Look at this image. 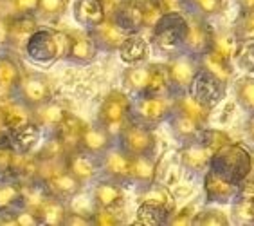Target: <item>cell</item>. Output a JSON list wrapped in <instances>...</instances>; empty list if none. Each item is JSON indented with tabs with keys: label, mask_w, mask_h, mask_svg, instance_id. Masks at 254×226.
<instances>
[{
	"label": "cell",
	"mask_w": 254,
	"mask_h": 226,
	"mask_svg": "<svg viewBox=\"0 0 254 226\" xmlns=\"http://www.w3.org/2000/svg\"><path fill=\"white\" fill-rule=\"evenodd\" d=\"M68 49V33L67 31H53L40 27L24 47V56L31 60L34 65L49 67L58 60H65Z\"/></svg>",
	"instance_id": "1"
},
{
	"label": "cell",
	"mask_w": 254,
	"mask_h": 226,
	"mask_svg": "<svg viewBox=\"0 0 254 226\" xmlns=\"http://www.w3.org/2000/svg\"><path fill=\"white\" fill-rule=\"evenodd\" d=\"M188 18L182 13H164L161 20L152 27L153 44L164 54L175 56L186 47Z\"/></svg>",
	"instance_id": "2"
},
{
	"label": "cell",
	"mask_w": 254,
	"mask_h": 226,
	"mask_svg": "<svg viewBox=\"0 0 254 226\" xmlns=\"http://www.w3.org/2000/svg\"><path fill=\"white\" fill-rule=\"evenodd\" d=\"M251 163H253V156L247 148L236 143H229L213 156L209 170L220 174L222 177L240 187V183L244 181V177L249 172Z\"/></svg>",
	"instance_id": "3"
},
{
	"label": "cell",
	"mask_w": 254,
	"mask_h": 226,
	"mask_svg": "<svg viewBox=\"0 0 254 226\" xmlns=\"http://www.w3.org/2000/svg\"><path fill=\"white\" fill-rule=\"evenodd\" d=\"M132 119V100L128 94L121 91H112L105 96V100L99 105L98 111V123L112 132L118 138L121 130L128 121Z\"/></svg>",
	"instance_id": "4"
},
{
	"label": "cell",
	"mask_w": 254,
	"mask_h": 226,
	"mask_svg": "<svg viewBox=\"0 0 254 226\" xmlns=\"http://www.w3.org/2000/svg\"><path fill=\"white\" fill-rule=\"evenodd\" d=\"M119 148H123L130 156H153L157 138L153 128L141 121L130 119L118 134Z\"/></svg>",
	"instance_id": "5"
},
{
	"label": "cell",
	"mask_w": 254,
	"mask_h": 226,
	"mask_svg": "<svg viewBox=\"0 0 254 226\" xmlns=\"http://www.w3.org/2000/svg\"><path fill=\"white\" fill-rule=\"evenodd\" d=\"M25 105H29L31 109H36L40 105L47 104L51 100H54V82L49 74L45 73H24L22 84L16 93Z\"/></svg>",
	"instance_id": "6"
},
{
	"label": "cell",
	"mask_w": 254,
	"mask_h": 226,
	"mask_svg": "<svg viewBox=\"0 0 254 226\" xmlns=\"http://www.w3.org/2000/svg\"><path fill=\"white\" fill-rule=\"evenodd\" d=\"M190 94L198 102L200 105H204L205 109H215L220 104L225 93V82L220 80L218 76H215L213 73H209L207 69L200 67L196 71L195 78L191 82V85L188 87Z\"/></svg>",
	"instance_id": "7"
},
{
	"label": "cell",
	"mask_w": 254,
	"mask_h": 226,
	"mask_svg": "<svg viewBox=\"0 0 254 226\" xmlns=\"http://www.w3.org/2000/svg\"><path fill=\"white\" fill-rule=\"evenodd\" d=\"M173 105L166 96L161 94H139L135 104H132V119L141 121L148 127H155L171 116Z\"/></svg>",
	"instance_id": "8"
},
{
	"label": "cell",
	"mask_w": 254,
	"mask_h": 226,
	"mask_svg": "<svg viewBox=\"0 0 254 226\" xmlns=\"http://www.w3.org/2000/svg\"><path fill=\"white\" fill-rule=\"evenodd\" d=\"M88 33L92 35L99 51H119L121 44L127 40V36L132 31H128L118 18L107 16L101 24H98L92 29H88Z\"/></svg>",
	"instance_id": "9"
},
{
	"label": "cell",
	"mask_w": 254,
	"mask_h": 226,
	"mask_svg": "<svg viewBox=\"0 0 254 226\" xmlns=\"http://www.w3.org/2000/svg\"><path fill=\"white\" fill-rule=\"evenodd\" d=\"M24 71L9 51H0V102L16 96Z\"/></svg>",
	"instance_id": "10"
},
{
	"label": "cell",
	"mask_w": 254,
	"mask_h": 226,
	"mask_svg": "<svg viewBox=\"0 0 254 226\" xmlns=\"http://www.w3.org/2000/svg\"><path fill=\"white\" fill-rule=\"evenodd\" d=\"M68 33V49L65 60L78 65H87L94 62L98 54V45L94 42L92 35L85 31H67Z\"/></svg>",
	"instance_id": "11"
},
{
	"label": "cell",
	"mask_w": 254,
	"mask_h": 226,
	"mask_svg": "<svg viewBox=\"0 0 254 226\" xmlns=\"http://www.w3.org/2000/svg\"><path fill=\"white\" fill-rule=\"evenodd\" d=\"M42 185L45 187L49 196L58 197V199L67 203L83 190L85 183L79 181L78 177L68 172L67 168H62V170H58V172H54L53 176L47 177L45 181H42Z\"/></svg>",
	"instance_id": "12"
},
{
	"label": "cell",
	"mask_w": 254,
	"mask_h": 226,
	"mask_svg": "<svg viewBox=\"0 0 254 226\" xmlns=\"http://www.w3.org/2000/svg\"><path fill=\"white\" fill-rule=\"evenodd\" d=\"M179 154H181L182 167L190 168L193 172H200V170L209 168V163L213 159V156H215V150L196 134L195 138L188 139L186 145L182 147V150Z\"/></svg>",
	"instance_id": "13"
},
{
	"label": "cell",
	"mask_w": 254,
	"mask_h": 226,
	"mask_svg": "<svg viewBox=\"0 0 254 226\" xmlns=\"http://www.w3.org/2000/svg\"><path fill=\"white\" fill-rule=\"evenodd\" d=\"M125 190H123L121 183L114 181L110 177H105L101 181L94 185L92 190V201L94 207L105 208V210L119 212L125 207Z\"/></svg>",
	"instance_id": "14"
},
{
	"label": "cell",
	"mask_w": 254,
	"mask_h": 226,
	"mask_svg": "<svg viewBox=\"0 0 254 226\" xmlns=\"http://www.w3.org/2000/svg\"><path fill=\"white\" fill-rule=\"evenodd\" d=\"M103 174L118 183L132 181L130 170H132V156L127 154L123 148H110L101 156Z\"/></svg>",
	"instance_id": "15"
},
{
	"label": "cell",
	"mask_w": 254,
	"mask_h": 226,
	"mask_svg": "<svg viewBox=\"0 0 254 226\" xmlns=\"http://www.w3.org/2000/svg\"><path fill=\"white\" fill-rule=\"evenodd\" d=\"M204 192L205 197L209 203H220V205H225V203H231L233 199L240 197V187L231 183L229 179L222 177L220 174L213 172V170H207L204 177Z\"/></svg>",
	"instance_id": "16"
},
{
	"label": "cell",
	"mask_w": 254,
	"mask_h": 226,
	"mask_svg": "<svg viewBox=\"0 0 254 226\" xmlns=\"http://www.w3.org/2000/svg\"><path fill=\"white\" fill-rule=\"evenodd\" d=\"M67 170L78 177L79 181L88 183L96 179V176L101 170V157L94 156L85 150H76V152L67 154Z\"/></svg>",
	"instance_id": "17"
},
{
	"label": "cell",
	"mask_w": 254,
	"mask_h": 226,
	"mask_svg": "<svg viewBox=\"0 0 254 226\" xmlns=\"http://www.w3.org/2000/svg\"><path fill=\"white\" fill-rule=\"evenodd\" d=\"M188 18V35H186V47L191 53L202 54L209 49L213 44L215 31L211 29L209 22H205L202 16L191 15Z\"/></svg>",
	"instance_id": "18"
},
{
	"label": "cell",
	"mask_w": 254,
	"mask_h": 226,
	"mask_svg": "<svg viewBox=\"0 0 254 226\" xmlns=\"http://www.w3.org/2000/svg\"><path fill=\"white\" fill-rule=\"evenodd\" d=\"M40 29L38 15H11L9 18V49L24 51L27 40Z\"/></svg>",
	"instance_id": "19"
},
{
	"label": "cell",
	"mask_w": 254,
	"mask_h": 226,
	"mask_svg": "<svg viewBox=\"0 0 254 226\" xmlns=\"http://www.w3.org/2000/svg\"><path fill=\"white\" fill-rule=\"evenodd\" d=\"M168 71H170L171 85L179 89H188L195 78L196 71L200 69V65L196 64V58L190 54H175L168 62Z\"/></svg>",
	"instance_id": "20"
},
{
	"label": "cell",
	"mask_w": 254,
	"mask_h": 226,
	"mask_svg": "<svg viewBox=\"0 0 254 226\" xmlns=\"http://www.w3.org/2000/svg\"><path fill=\"white\" fill-rule=\"evenodd\" d=\"M85 125H87V123L81 121L76 114L67 113V116H65V118L60 121L58 127L53 130L60 138V141L64 143L67 154L76 152V150L81 148V136H83Z\"/></svg>",
	"instance_id": "21"
},
{
	"label": "cell",
	"mask_w": 254,
	"mask_h": 226,
	"mask_svg": "<svg viewBox=\"0 0 254 226\" xmlns=\"http://www.w3.org/2000/svg\"><path fill=\"white\" fill-rule=\"evenodd\" d=\"M114 136L112 132H108L103 125H85L83 136H81V150L90 152L94 156L101 157L105 152H108L114 145Z\"/></svg>",
	"instance_id": "22"
},
{
	"label": "cell",
	"mask_w": 254,
	"mask_h": 226,
	"mask_svg": "<svg viewBox=\"0 0 254 226\" xmlns=\"http://www.w3.org/2000/svg\"><path fill=\"white\" fill-rule=\"evenodd\" d=\"M0 111L4 114V119L7 123L11 132H15L18 128L29 125L34 121V113L29 105H25L18 96H13L9 100L0 102Z\"/></svg>",
	"instance_id": "23"
},
{
	"label": "cell",
	"mask_w": 254,
	"mask_h": 226,
	"mask_svg": "<svg viewBox=\"0 0 254 226\" xmlns=\"http://www.w3.org/2000/svg\"><path fill=\"white\" fill-rule=\"evenodd\" d=\"M72 15L74 20L85 29H92L108 16L101 0H76L72 5Z\"/></svg>",
	"instance_id": "24"
},
{
	"label": "cell",
	"mask_w": 254,
	"mask_h": 226,
	"mask_svg": "<svg viewBox=\"0 0 254 226\" xmlns=\"http://www.w3.org/2000/svg\"><path fill=\"white\" fill-rule=\"evenodd\" d=\"M25 205V188L15 177H0V214Z\"/></svg>",
	"instance_id": "25"
},
{
	"label": "cell",
	"mask_w": 254,
	"mask_h": 226,
	"mask_svg": "<svg viewBox=\"0 0 254 226\" xmlns=\"http://www.w3.org/2000/svg\"><path fill=\"white\" fill-rule=\"evenodd\" d=\"M118 53H119V58L127 65L142 64L148 58L150 45H148V40L142 35H139V31H135V33H130L127 36V40L121 44Z\"/></svg>",
	"instance_id": "26"
},
{
	"label": "cell",
	"mask_w": 254,
	"mask_h": 226,
	"mask_svg": "<svg viewBox=\"0 0 254 226\" xmlns=\"http://www.w3.org/2000/svg\"><path fill=\"white\" fill-rule=\"evenodd\" d=\"M34 210H36V214H38V217H40V225L64 226L68 208H67V205H65V201L47 194V196L44 197V201L40 203Z\"/></svg>",
	"instance_id": "27"
},
{
	"label": "cell",
	"mask_w": 254,
	"mask_h": 226,
	"mask_svg": "<svg viewBox=\"0 0 254 226\" xmlns=\"http://www.w3.org/2000/svg\"><path fill=\"white\" fill-rule=\"evenodd\" d=\"M33 113H34V121L38 123L40 127L54 130L60 125V121L67 116L68 111L62 104H58L56 100H51L47 104L33 109Z\"/></svg>",
	"instance_id": "28"
},
{
	"label": "cell",
	"mask_w": 254,
	"mask_h": 226,
	"mask_svg": "<svg viewBox=\"0 0 254 226\" xmlns=\"http://www.w3.org/2000/svg\"><path fill=\"white\" fill-rule=\"evenodd\" d=\"M118 18L128 31H135L144 27V13H142V2L141 0H127L121 5V9L118 11V15L114 16Z\"/></svg>",
	"instance_id": "29"
},
{
	"label": "cell",
	"mask_w": 254,
	"mask_h": 226,
	"mask_svg": "<svg viewBox=\"0 0 254 226\" xmlns=\"http://www.w3.org/2000/svg\"><path fill=\"white\" fill-rule=\"evenodd\" d=\"M152 67L153 64H135L130 65L125 74H123V82L130 91L137 94H144L148 87V82H150V76H152Z\"/></svg>",
	"instance_id": "30"
},
{
	"label": "cell",
	"mask_w": 254,
	"mask_h": 226,
	"mask_svg": "<svg viewBox=\"0 0 254 226\" xmlns=\"http://www.w3.org/2000/svg\"><path fill=\"white\" fill-rule=\"evenodd\" d=\"M40 134H42V127L36 121H33L15 130V132H11L9 141L15 145L18 152H34V148L38 145Z\"/></svg>",
	"instance_id": "31"
},
{
	"label": "cell",
	"mask_w": 254,
	"mask_h": 226,
	"mask_svg": "<svg viewBox=\"0 0 254 226\" xmlns=\"http://www.w3.org/2000/svg\"><path fill=\"white\" fill-rule=\"evenodd\" d=\"M200 67L207 69L209 73H213L215 76H218L220 80H224L225 84L229 82L233 69H231V60H227L225 56H222L218 51H215L213 47L202 53V60H200Z\"/></svg>",
	"instance_id": "32"
},
{
	"label": "cell",
	"mask_w": 254,
	"mask_h": 226,
	"mask_svg": "<svg viewBox=\"0 0 254 226\" xmlns=\"http://www.w3.org/2000/svg\"><path fill=\"white\" fill-rule=\"evenodd\" d=\"M132 181L141 185H152L157 176V161L153 156H132V170H130Z\"/></svg>",
	"instance_id": "33"
},
{
	"label": "cell",
	"mask_w": 254,
	"mask_h": 226,
	"mask_svg": "<svg viewBox=\"0 0 254 226\" xmlns=\"http://www.w3.org/2000/svg\"><path fill=\"white\" fill-rule=\"evenodd\" d=\"M171 111H175V113H181V114H184V116H188V118L195 119L196 123H200L202 127H204V123L207 121V118H209V113H211L209 109H205L204 105L198 104V102H196V100L193 98L191 94L177 98Z\"/></svg>",
	"instance_id": "34"
},
{
	"label": "cell",
	"mask_w": 254,
	"mask_h": 226,
	"mask_svg": "<svg viewBox=\"0 0 254 226\" xmlns=\"http://www.w3.org/2000/svg\"><path fill=\"white\" fill-rule=\"evenodd\" d=\"M173 216L166 208L157 207L152 203H141L139 210H137V219L135 225H144V226H155V225H168L170 217Z\"/></svg>",
	"instance_id": "35"
},
{
	"label": "cell",
	"mask_w": 254,
	"mask_h": 226,
	"mask_svg": "<svg viewBox=\"0 0 254 226\" xmlns=\"http://www.w3.org/2000/svg\"><path fill=\"white\" fill-rule=\"evenodd\" d=\"M141 203H152L157 207L166 208L168 212H175V197L168 190L166 185H159V183H152L148 185V188L144 190V194L141 196Z\"/></svg>",
	"instance_id": "36"
},
{
	"label": "cell",
	"mask_w": 254,
	"mask_h": 226,
	"mask_svg": "<svg viewBox=\"0 0 254 226\" xmlns=\"http://www.w3.org/2000/svg\"><path fill=\"white\" fill-rule=\"evenodd\" d=\"M240 45H242V40L238 38V35H236L235 31H220V33L213 35L211 47L215 51H218L227 60H233L238 56Z\"/></svg>",
	"instance_id": "37"
},
{
	"label": "cell",
	"mask_w": 254,
	"mask_h": 226,
	"mask_svg": "<svg viewBox=\"0 0 254 226\" xmlns=\"http://www.w3.org/2000/svg\"><path fill=\"white\" fill-rule=\"evenodd\" d=\"M171 89V78L170 71H168L166 64H153L152 67V76L148 82V87L144 94H161L166 96V93Z\"/></svg>",
	"instance_id": "38"
},
{
	"label": "cell",
	"mask_w": 254,
	"mask_h": 226,
	"mask_svg": "<svg viewBox=\"0 0 254 226\" xmlns=\"http://www.w3.org/2000/svg\"><path fill=\"white\" fill-rule=\"evenodd\" d=\"M182 170V161L181 154H171L168 159H164L162 163H157V176L155 181H159V185H171L177 181V177Z\"/></svg>",
	"instance_id": "39"
},
{
	"label": "cell",
	"mask_w": 254,
	"mask_h": 226,
	"mask_svg": "<svg viewBox=\"0 0 254 226\" xmlns=\"http://www.w3.org/2000/svg\"><path fill=\"white\" fill-rule=\"evenodd\" d=\"M171 128H173V132L182 139H191L195 138L196 134L202 130V125L200 123H196L195 119L188 118L184 114L181 113H175V111H171Z\"/></svg>",
	"instance_id": "40"
},
{
	"label": "cell",
	"mask_w": 254,
	"mask_h": 226,
	"mask_svg": "<svg viewBox=\"0 0 254 226\" xmlns=\"http://www.w3.org/2000/svg\"><path fill=\"white\" fill-rule=\"evenodd\" d=\"M20 152L11 141L0 143V177L15 176L16 165H18Z\"/></svg>",
	"instance_id": "41"
},
{
	"label": "cell",
	"mask_w": 254,
	"mask_h": 226,
	"mask_svg": "<svg viewBox=\"0 0 254 226\" xmlns=\"http://www.w3.org/2000/svg\"><path fill=\"white\" fill-rule=\"evenodd\" d=\"M70 0H38V16L45 20H56L67 13Z\"/></svg>",
	"instance_id": "42"
},
{
	"label": "cell",
	"mask_w": 254,
	"mask_h": 226,
	"mask_svg": "<svg viewBox=\"0 0 254 226\" xmlns=\"http://www.w3.org/2000/svg\"><path fill=\"white\" fill-rule=\"evenodd\" d=\"M235 33L242 42H253L254 40V9L242 11L236 22Z\"/></svg>",
	"instance_id": "43"
},
{
	"label": "cell",
	"mask_w": 254,
	"mask_h": 226,
	"mask_svg": "<svg viewBox=\"0 0 254 226\" xmlns=\"http://www.w3.org/2000/svg\"><path fill=\"white\" fill-rule=\"evenodd\" d=\"M227 223H229L227 216L222 210H215V208H205L198 212L193 219V225L196 226H225Z\"/></svg>",
	"instance_id": "44"
},
{
	"label": "cell",
	"mask_w": 254,
	"mask_h": 226,
	"mask_svg": "<svg viewBox=\"0 0 254 226\" xmlns=\"http://www.w3.org/2000/svg\"><path fill=\"white\" fill-rule=\"evenodd\" d=\"M233 212L238 221L242 223H254V196L242 194L236 197V203L233 205Z\"/></svg>",
	"instance_id": "45"
},
{
	"label": "cell",
	"mask_w": 254,
	"mask_h": 226,
	"mask_svg": "<svg viewBox=\"0 0 254 226\" xmlns=\"http://www.w3.org/2000/svg\"><path fill=\"white\" fill-rule=\"evenodd\" d=\"M2 5L9 15H38V0H4Z\"/></svg>",
	"instance_id": "46"
},
{
	"label": "cell",
	"mask_w": 254,
	"mask_h": 226,
	"mask_svg": "<svg viewBox=\"0 0 254 226\" xmlns=\"http://www.w3.org/2000/svg\"><path fill=\"white\" fill-rule=\"evenodd\" d=\"M236 93H238V98L242 102V105L247 111L254 113V78H245L242 82H238Z\"/></svg>",
	"instance_id": "47"
},
{
	"label": "cell",
	"mask_w": 254,
	"mask_h": 226,
	"mask_svg": "<svg viewBox=\"0 0 254 226\" xmlns=\"http://www.w3.org/2000/svg\"><path fill=\"white\" fill-rule=\"evenodd\" d=\"M90 221L94 226H112V225H121V219L118 217V212L105 210V208H94L90 214Z\"/></svg>",
	"instance_id": "48"
},
{
	"label": "cell",
	"mask_w": 254,
	"mask_h": 226,
	"mask_svg": "<svg viewBox=\"0 0 254 226\" xmlns=\"http://www.w3.org/2000/svg\"><path fill=\"white\" fill-rule=\"evenodd\" d=\"M142 13H144V27H150V29L164 15L155 0H142Z\"/></svg>",
	"instance_id": "49"
},
{
	"label": "cell",
	"mask_w": 254,
	"mask_h": 226,
	"mask_svg": "<svg viewBox=\"0 0 254 226\" xmlns=\"http://www.w3.org/2000/svg\"><path fill=\"white\" fill-rule=\"evenodd\" d=\"M236 60L245 71L254 73V40L253 42H242Z\"/></svg>",
	"instance_id": "50"
},
{
	"label": "cell",
	"mask_w": 254,
	"mask_h": 226,
	"mask_svg": "<svg viewBox=\"0 0 254 226\" xmlns=\"http://www.w3.org/2000/svg\"><path fill=\"white\" fill-rule=\"evenodd\" d=\"M9 13L0 7V51H9Z\"/></svg>",
	"instance_id": "51"
},
{
	"label": "cell",
	"mask_w": 254,
	"mask_h": 226,
	"mask_svg": "<svg viewBox=\"0 0 254 226\" xmlns=\"http://www.w3.org/2000/svg\"><path fill=\"white\" fill-rule=\"evenodd\" d=\"M196 212L193 207H184L182 210H179L177 214H173V217H170L168 225H193Z\"/></svg>",
	"instance_id": "52"
},
{
	"label": "cell",
	"mask_w": 254,
	"mask_h": 226,
	"mask_svg": "<svg viewBox=\"0 0 254 226\" xmlns=\"http://www.w3.org/2000/svg\"><path fill=\"white\" fill-rule=\"evenodd\" d=\"M65 226H92L90 221V214H79V212L68 210L67 216H65Z\"/></svg>",
	"instance_id": "53"
},
{
	"label": "cell",
	"mask_w": 254,
	"mask_h": 226,
	"mask_svg": "<svg viewBox=\"0 0 254 226\" xmlns=\"http://www.w3.org/2000/svg\"><path fill=\"white\" fill-rule=\"evenodd\" d=\"M205 15H218L224 9V0H193Z\"/></svg>",
	"instance_id": "54"
},
{
	"label": "cell",
	"mask_w": 254,
	"mask_h": 226,
	"mask_svg": "<svg viewBox=\"0 0 254 226\" xmlns=\"http://www.w3.org/2000/svg\"><path fill=\"white\" fill-rule=\"evenodd\" d=\"M240 194L254 196V157H253V163H251L249 172L244 177V181L240 183Z\"/></svg>",
	"instance_id": "55"
},
{
	"label": "cell",
	"mask_w": 254,
	"mask_h": 226,
	"mask_svg": "<svg viewBox=\"0 0 254 226\" xmlns=\"http://www.w3.org/2000/svg\"><path fill=\"white\" fill-rule=\"evenodd\" d=\"M162 13H182L184 0H155Z\"/></svg>",
	"instance_id": "56"
},
{
	"label": "cell",
	"mask_w": 254,
	"mask_h": 226,
	"mask_svg": "<svg viewBox=\"0 0 254 226\" xmlns=\"http://www.w3.org/2000/svg\"><path fill=\"white\" fill-rule=\"evenodd\" d=\"M127 0H101L103 7L107 11L108 16H116L118 15V11L121 9V5L125 4Z\"/></svg>",
	"instance_id": "57"
},
{
	"label": "cell",
	"mask_w": 254,
	"mask_h": 226,
	"mask_svg": "<svg viewBox=\"0 0 254 226\" xmlns=\"http://www.w3.org/2000/svg\"><path fill=\"white\" fill-rule=\"evenodd\" d=\"M9 138H11V130L4 119V114H2V111H0V143L9 141Z\"/></svg>",
	"instance_id": "58"
},
{
	"label": "cell",
	"mask_w": 254,
	"mask_h": 226,
	"mask_svg": "<svg viewBox=\"0 0 254 226\" xmlns=\"http://www.w3.org/2000/svg\"><path fill=\"white\" fill-rule=\"evenodd\" d=\"M238 5L242 11L254 9V0H238Z\"/></svg>",
	"instance_id": "59"
},
{
	"label": "cell",
	"mask_w": 254,
	"mask_h": 226,
	"mask_svg": "<svg viewBox=\"0 0 254 226\" xmlns=\"http://www.w3.org/2000/svg\"><path fill=\"white\" fill-rule=\"evenodd\" d=\"M245 128H247V134H249V138L254 139V113H253V116L249 118V121H247V125H245Z\"/></svg>",
	"instance_id": "60"
},
{
	"label": "cell",
	"mask_w": 254,
	"mask_h": 226,
	"mask_svg": "<svg viewBox=\"0 0 254 226\" xmlns=\"http://www.w3.org/2000/svg\"><path fill=\"white\" fill-rule=\"evenodd\" d=\"M2 2H4V0H0V4H2Z\"/></svg>",
	"instance_id": "61"
}]
</instances>
